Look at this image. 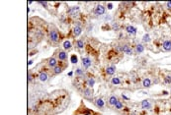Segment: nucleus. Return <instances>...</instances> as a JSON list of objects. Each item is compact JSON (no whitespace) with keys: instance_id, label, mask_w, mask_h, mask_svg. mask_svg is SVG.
I'll return each mask as SVG.
<instances>
[{"instance_id":"obj_1","label":"nucleus","mask_w":171,"mask_h":115,"mask_svg":"<svg viewBox=\"0 0 171 115\" xmlns=\"http://www.w3.org/2000/svg\"><path fill=\"white\" fill-rule=\"evenodd\" d=\"M48 39L52 42V44H59V40H60V37L59 34V31L54 26H52V28L50 29V31H48Z\"/></svg>"},{"instance_id":"obj_2","label":"nucleus","mask_w":171,"mask_h":115,"mask_svg":"<svg viewBox=\"0 0 171 115\" xmlns=\"http://www.w3.org/2000/svg\"><path fill=\"white\" fill-rule=\"evenodd\" d=\"M79 107H80V108H78V111H77V112H74V113H73L74 115H78V114H80V115H101V113L95 112V111H93V110H91V109L87 108L86 106L84 105L83 102H81V103H80V106H79Z\"/></svg>"},{"instance_id":"obj_3","label":"nucleus","mask_w":171,"mask_h":115,"mask_svg":"<svg viewBox=\"0 0 171 115\" xmlns=\"http://www.w3.org/2000/svg\"><path fill=\"white\" fill-rule=\"evenodd\" d=\"M53 56H54L58 60H59L60 62H67V59H68V54H67V52L64 50V49H61V48L56 49V50L54 51Z\"/></svg>"},{"instance_id":"obj_4","label":"nucleus","mask_w":171,"mask_h":115,"mask_svg":"<svg viewBox=\"0 0 171 115\" xmlns=\"http://www.w3.org/2000/svg\"><path fill=\"white\" fill-rule=\"evenodd\" d=\"M82 94H83V97L85 98V99L89 100V101H93V96H94V92H93V89L92 88H84L82 89Z\"/></svg>"},{"instance_id":"obj_5","label":"nucleus","mask_w":171,"mask_h":115,"mask_svg":"<svg viewBox=\"0 0 171 115\" xmlns=\"http://www.w3.org/2000/svg\"><path fill=\"white\" fill-rule=\"evenodd\" d=\"M92 102L98 109H104L105 108V101L102 97H95Z\"/></svg>"},{"instance_id":"obj_6","label":"nucleus","mask_w":171,"mask_h":115,"mask_svg":"<svg viewBox=\"0 0 171 115\" xmlns=\"http://www.w3.org/2000/svg\"><path fill=\"white\" fill-rule=\"evenodd\" d=\"M47 67H48V68H51V69H54V68L59 65L58 59H56L54 56L50 57V58H47Z\"/></svg>"},{"instance_id":"obj_7","label":"nucleus","mask_w":171,"mask_h":115,"mask_svg":"<svg viewBox=\"0 0 171 115\" xmlns=\"http://www.w3.org/2000/svg\"><path fill=\"white\" fill-rule=\"evenodd\" d=\"M121 51L126 53L127 55H133L134 54V50L133 48L130 46L128 43H124V44H121Z\"/></svg>"},{"instance_id":"obj_8","label":"nucleus","mask_w":171,"mask_h":115,"mask_svg":"<svg viewBox=\"0 0 171 115\" xmlns=\"http://www.w3.org/2000/svg\"><path fill=\"white\" fill-rule=\"evenodd\" d=\"M81 63H82V66L85 69H88L92 66V61L90 59V57H87V56H85V57L82 56V58H81Z\"/></svg>"},{"instance_id":"obj_9","label":"nucleus","mask_w":171,"mask_h":115,"mask_svg":"<svg viewBox=\"0 0 171 115\" xmlns=\"http://www.w3.org/2000/svg\"><path fill=\"white\" fill-rule=\"evenodd\" d=\"M38 78H39V80H40L41 82H43V83H46V82H47L48 79H50L47 72V71H44V70L39 72V76H38Z\"/></svg>"},{"instance_id":"obj_10","label":"nucleus","mask_w":171,"mask_h":115,"mask_svg":"<svg viewBox=\"0 0 171 115\" xmlns=\"http://www.w3.org/2000/svg\"><path fill=\"white\" fill-rule=\"evenodd\" d=\"M79 13H80V8H79V6H71L69 9H68V14H69L70 16H73V17L78 16Z\"/></svg>"},{"instance_id":"obj_11","label":"nucleus","mask_w":171,"mask_h":115,"mask_svg":"<svg viewBox=\"0 0 171 115\" xmlns=\"http://www.w3.org/2000/svg\"><path fill=\"white\" fill-rule=\"evenodd\" d=\"M82 31H83L82 27L79 26V25H76V26H74V28L72 29V35H73V37H79L81 34H82Z\"/></svg>"},{"instance_id":"obj_12","label":"nucleus","mask_w":171,"mask_h":115,"mask_svg":"<svg viewBox=\"0 0 171 115\" xmlns=\"http://www.w3.org/2000/svg\"><path fill=\"white\" fill-rule=\"evenodd\" d=\"M94 13L96 15H103L105 13V7L102 5V4H98L96 7H95V9H94Z\"/></svg>"},{"instance_id":"obj_13","label":"nucleus","mask_w":171,"mask_h":115,"mask_svg":"<svg viewBox=\"0 0 171 115\" xmlns=\"http://www.w3.org/2000/svg\"><path fill=\"white\" fill-rule=\"evenodd\" d=\"M118 101H119V98H118L116 95H111V96L108 98V104H109L110 106H115Z\"/></svg>"},{"instance_id":"obj_14","label":"nucleus","mask_w":171,"mask_h":115,"mask_svg":"<svg viewBox=\"0 0 171 115\" xmlns=\"http://www.w3.org/2000/svg\"><path fill=\"white\" fill-rule=\"evenodd\" d=\"M106 74L109 76H113L114 74L116 73V67L114 66V65H110V66H107L106 67Z\"/></svg>"},{"instance_id":"obj_15","label":"nucleus","mask_w":171,"mask_h":115,"mask_svg":"<svg viewBox=\"0 0 171 115\" xmlns=\"http://www.w3.org/2000/svg\"><path fill=\"white\" fill-rule=\"evenodd\" d=\"M141 107L142 109H149L151 107V102L148 99H144L141 102Z\"/></svg>"},{"instance_id":"obj_16","label":"nucleus","mask_w":171,"mask_h":115,"mask_svg":"<svg viewBox=\"0 0 171 115\" xmlns=\"http://www.w3.org/2000/svg\"><path fill=\"white\" fill-rule=\"evenodd\" d=\"M76 47L78 49H80V50H82V49H84L85 47V42L83 38H79L76 40Z\"/></svg>"},{"instance_id":"obj_17","label":"nucleus","mask_w":171,"mask_h":115,"mask_svg":"<svg viewBox=\"0 0 171 115\" xmlns=\"http://www.w3.org/2000/svg\"><path fill=\"white\" fill-rule=\"evenodd\" d=\"M62 48L64 49L65 51H68L72 48V44L70 42V40H64L63 43H62Z\"/></svg>"},{"instance_id":"obj_18","label":"nucleus","mask_w":171,"mask_h":115,"mask_svg":"<svg viewBox=\"0 0 171 115\" xmlns=\"http://www.w3.org/2000/svg\"><path fill=\"white\" fill-rule=\"evenodd\" d=\"M162 47L166 51H171V40H168V39L164 40L163 43H162Z\"/></svg>"},{"instance_id":"obj_19","label":"nucleus","mask_w":171,"mask_h":115,"mask_svg":"<svg viewBox=\"0 0 171 115\" xmlns=\"http://www.w3.org/2000/svg\"><path fill=\"white\" fill-rule=\"evenodd\" d=\"M85 85L87 88H93L95 85V80L93 78H87L85 81Z\"/></svg>"},{"instance_id":"obj_20","label":"nucleus","mask_w":171,"mask_h":115,"mask_svg":"<svg viewBox=\"0 0 171 115\" xmlns=\"http://www.w3.org/2000/svg\"><path fill=\"white\" fill-rule=\"evenodd\" d=\"M126 31H127L128 34H130V35H136V29L135 27L131 26V25H130V26H127Z\"/></svg>"},{"instance_id":"obj_21","label":"nucleus","mask_w":171,"mask_h":115,"mask_svg":"<svg viewBox=\"0 0 171 115\" xmlns=\"http://www.w3.org/2000/svg\"><path fill=\"white\" fill-rule=\"evenodd\" d=\"M143 51H144V46H143V44L137 43V44L136 45V52L137 54H141V53H142Z\"/></svg>"},{"instance_id":"obj_22","label":"nucleus","mask_w":171,"mask_h":115,"mask_svg":"<svg viewBox=\"0 0 171 115\" xmlns=\"http://www.w3.org/2000/svg\"><path fill=\"white\" fill-rule=\"evenodd\" d=\"M151 86V80L149 78H145L142 81V87L143 88H149Z\"/></svg>"},{"instance_id":"obj_23","label":"nucleus","mask_w":171,"mask_h":115,"mask_svg":"<svg viewBox=\"0 0 171 115\" xmlns=\"http://www.w3.org/2000/svg\"><path fill=\"white\" fill-rule=\"evenodd\" d=\"M123 108H124V102L119 99V101L117 102V104L114 106V109H116V110H122Z\"/></svg>"},{"instance_id":"obj_24","label":"nucleus","mask_w":171,"mask_h":115,"mask_svg":"<svg viewBox=\"0 0 171 115\" xmlns=\"http://www.w3.org/2000/svg\"><path fill=\"white\" fill-rule=\"evenodd\" d=\"M111 83H112L113 85H115V86L120 85V84H121V79H120V77H114V78H112Z\"/></svg>"},{"instance_id":"obj_25","label":"nucleus","mask_w":171,"mask_h":115,"mask_svg":"<svg viewBox=\"0 0 171 115\" xmlns=\"http://www.w3.org/2000/svg\"><path fill=\"white\" fill-rule=\"evenodd\" d=\"M142 42H143L144 43H148V42H150V36H149L148 34L143 35V37H142Z\"/></svg>"},{"instance_id":"obj_26","label":"nucleus","mask_w":171,"mask_h":115,"mask_svg":"<svg viewBox=\"0 0 171 115\" xmlns=\"http://www.w3.org/2000/svg\"><path fill=\"white\" fill-rule=\"evenodd\" d=\"M70 61L72 64H76L78 62V58H77V56L75 54H72L71 57H70Z\"/></svg>"},{"instance_id":"obj_27","label":"nucleus","mask_w":171,"mask_h":115,"mask_svg":"<svg viewBox=\"0 0 171 115\" xmlns=\"http://www.w3.org/2000/svg\"><path fill=\"white\" fill-rule=\"evenodd\" d=\"M32 81H33V74H32L31 70H29L28 71V82L29 83H32Z\"/></svg>"},{"instance_id":"obj_28","label":"nucleus","mask_w":171,"mask_h":115,"mask_svg":"<svg viewBox=\"0 0 171 115\" xmlns=\"http://www.w3.org/2000/svg\"><path fill=\"white\" fill-rule=\"evenodd\" d=\"M164 83L165 84H171V76H166L164 78Z\"/></svg>"},{"instance_id":"obj_29","label":"nucleus","mask_w":171,"mask_h":115,"mask_svg":"<svg viewBox=\"0 0 171 115\" xmlns=\"http://www.w3.org/2000/svg\"><path fill=\"white\" fill-rule=\"evenodd\" d=\"M112 28H113V30H115V31H118V30L120 29V27H119V25H118V23H115V24H113V26H112Z\"/></svg>"},{"instance_id":"obj_30","label":"nucleus","mask_w":171,"mask_h":115,"mask_svg":"<svg viewBox=\"0 0 171 115\" xmlns=\"http://www.w3.org/2000/svg\"><path fill=\"white\" fill-rule=\"evenodd\" d=\"M107 7H108L109 10H111L112 8H113V4H112V3H108V4H107Z\"/></svg>"},{"instance_id":"obj_31","label":"nucleus","mask_w":171,"mask_h":115,"mask_svg":"<svg viewBox=\"0 0 171 115\" xmlns=\"http://www.w3.org/2000/svg\"><path fill=\"white\" fill-rule=\"evenodd\" d=\"M166 6H167L168 9H171V1H168V2L166 3Z\"/></svg>"},{"instance_id":"obj_32","label":"nucleus","mask_w":171,"mask_h":115,"mask_svg":"<svg viewBox=\"0 0 171 115\" xmlns=\"http://www.w3.org/2000/svg\"><path fill=\"white\" fill-rule=\"evenodd\" d=\"M33 62H34V60H33V59H32V60H30V61H29V63H28V64H29V66H30V65H32V64H33Z\"/></svg>"},{"instance_id":"obj_33","label":"nucleus","mask_w":171,"mask_h":115,"mask_svg":"<svg viewBox=\"0 0 171 115\" xmlns=\"http://www.w3.org/2000/svg\"><path fill=\"white\" fill-rule=\"evenodd\" d=\"M122 97H123V98H125V99H127V100H129V98H128V97H127L126 95H124V94L122 95Z\"/></svg>"},{"instance_id":"obj_34","label":"nucleus","mask_w":171,"mask_h":115,"mask_svg":"<svg viewBox=\"0 0 171 115\" xmlns=\"http://www.w3.org/2000/svg\"><path fill=\"white\" fill-rule=\"evenodd\" d=\"M170 94H171V89H170Z\"/></svg>"}]
</instances>
